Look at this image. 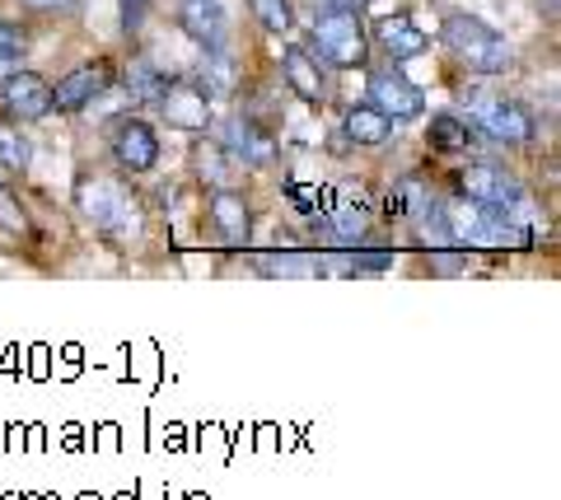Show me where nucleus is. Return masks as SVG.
<instances>
[{
  "label": "nucleus",
  "instance_id": "nucleus-26",
  "mask_svg": "<svg viewBox=\"0 0 561 500\" xmlns=\"http://www.w3.org/2000/svg\"><path fill=\"white\" fill-rule=\"evenodd\" d=\"M117 10H122V28L136 33L140 20H146V10H150V0H117Z\"/></svg>",
  "mask_w": 561,
  "mask_h": 500
},
{
  "label": "nucleus",
  "instance_id": "nucleus-25",
  "mask_svg": "<svg viewBox=\"0 0 561 500\" xmlns=\"http://www.w3.org/2000/svg\"><path fill=\"white\" fill-rule=\"evenodd\" d=\"M0 160H5L10 168H28V160H33V150H28V141L20 131H10V127H0Z\"/></svg>",
  "mask_w": 561,
  "mask_h": 500
},
{
  "label": "nucleus",
  "instance_id": "nucleus-16",
  "mask_svg": "<svg viewBox=\"0 0 561 500\" xmlns=\"http://www.w3.org/2000/svg\"><path fill=\"white\" fill-rule=\"evenodd\" d=\"M319 230V239L323 244H360L365 234H370V211L356 201V206H337L323 225H313Z\"/></svg>",
  "mask_w": 561,
  "mask_h": 500
},
{
  "label": "nucleus",
  "instance_id": "nucleus-13",
  "mask_svg": "<svg viewBox=\"0 0 561 500\" xmlns=\"http://www.w3.org/2000/svg\"><path fill=\"white\" fill-rule=\"evenodd\" d=\"M280 71H286L290 90L300 94L305 103H323V94H328V75L319 71V61H313V51H309V47L290 43L286 51H280Z\"/></svg>",
  "mask_w": 561,
  "mask_h": 500
},
{
  "label": "nucleus",
  "instance_id": "nucleus-10",
  "mask_svg": "<svg viewBox=\"0 0 561 500\" xmlns=\"http://www.w3.org/2000/svg\"><path fill=\"white\" fill-rule=\"evenodd\" d=\"M179 28L206 51H220L230 38V14L220 0H179Z\"/></svg>",
  "mask_w": 561,
  "mask_h": 500
},
{
  "label": "nucleus",
  "instance_id": "nucleus-14",
  "mask_svg": "<svg viewBox=\"0 0 561 500\" xmlns=\"http://www.w3.org/2000/svg\"><path fill=\"white\" fill-rule=\"evenodd\" d=\"M375 38H379V47L389 51L393 61H408V57H421L426 51V33H421L416 24H412V14H383V20L375 24Z\"/></svg>",
  "mask_w": 561,
  "mask_h": 500
},
{
  "label": "nucleus",
  "instance_id": "nucleus-18",
  "mask_svg": "<svg viewBox=\"0 0 561 500\" xmlns=\"http://www.w3.org/2000/svg\"><path fill=\"white\" fill-rule=\"evenodd\" d=\"M426 141L440 150V154H459L472 146V127L463 123V117H454V113H440V117H431V131H426Z\"/></svg>",
  "mask_w": 561,
  "mask_h": 500
},
{
  "label": "nucleus",
  "instance_id": "nucleus-19",
  "mask_svg": "<svg viewBox=\"0 0 561 500\" xmlns=\"http://www.w3.org/2000/svg\"><path fill=\"white\" fill-rule=\"evenodd\" d=\"M127 90H131V98H140V103H160V94L169 90V75H164L150 57H136L131 71H127Z\"/></svg>",
  "mask_w": 561,
  "mask_h": 500
},
{
  "label": "nucleus",
  "instance_id": "nucleus-5",
  "mask_svg": "<svg viewBox=\"0 0 561 500\" xmlns=\"http://www.w3.org/2000/svg\"><path fill=\"white\" fill-rule=\"evenodd\" d=\"M220 150L230 154L234 164H243V168H267V164L276 160L272 131H262L253 117H243V113H234L230 123L220 127Z\"/></svg>",
  "mask_w": 561,
  "mask_h": 500
},
{
  "label": "nucleus",
  "instance_id": "nucleus-6",
  "mask_svg": "<svg viewBox=\"0 0 561 500\" xmlns=\"http://www.w3.org/2000/svg\"><path fill=\"white\" fill-rule=\"evenodd\" d=\"M154 108H160L164 123L179 127V131H206V123H210V94L192 80H169V90L160 94Z\"/></svg>",
  "mask_w": 561,
  "mask_h": 500
},
{
  "label": "nucleus",
  "instance_id": "nucleus-12",
  "mask_svg": "<svg viewBox=\"0 0 561 500\" xmlns=\"http://www.w3.org/2000/svg\"><path fill=\"white\" fill-rule=\"evenodd\" d=\"M0 98H5L10 117H24V123H38V117L51 113V84L33 71H10L5 84H0Z\"/></svg>",
  "mask_w": 561,
  "mask_h": 500
},
{
  "label": "nucleus",
  "instance_id": "nucleus-2",
  "mask_svg": "<svg viewBox=\"0 0 561 500\" xmlns=\"http://www.w3.org/2000/svg\"><path fill=\"white\" fill-rule=\"evenodd\" d=\"M309 47L319 51V61L342 66V71H356L370 57V38H365L360 14H346V10H323L309 28Z\"/></svg>",
  "mask_w": 561,
  "mask_h": 500
},
{
  "label": "nucleus",
  "instance_id": "nucleus-7",
  "mask_svg": "<svg viewBox=\"0 0 561 500\" xmlns=\"http://www.w3.org/2000/svg\"><path fill=\"white\" fill-rule=\"evenodd\" d=\"M113 84V61H90L80 71H70L66 80H57L51 90V113H80Z\"/></svg>",
  "mask_w": 561,
  "mask_h": 500
},
{
  "label": "nucleus",
  "instance_id": "nucleus-15",
  "mask_svg": "<svg viewBox=\"0 0 561 500\" xmlns=\"http://www.w3.org/2000/svg\"><path fill=\"white\" fill-rule=\"evenodd\" d=\"M210 220H216V230L225 244H249V206H243V197H234L230 187H216V197H210Z\"/></svg>",
  "mask_w": 561,
  "mask_h": 500
},
{
  "label": "nucleus",
  "instance_id": "nucleus-21",
  "mask_svg": "<svg viewBox=\"0 0 561 500\" xmlns=\"http://www.w3.org/2000/svg\"><path fill=\"white\" fill-rule=\"evenodd\" d=\"M24 51H28L24 28H20V24H10V20H0V80H5L10 71H20Z\"/></svg>",
  "mask_w": 561,
  "mask_h": 500
},
{
  "label": "nucleus",
  "instance_id": "nucleus-20",
  "mask_svg": "<svg viewBox=\"0 0 561 500\" xmlns=\"http://www.w3.org/2000/svg\"><path fill=\"white\" fill-rule=\"evenodd\" d=\"M202 90L206 94H230L234 90V66H230V57H225V47L220 51H206V61H202Z\"/></svg>",
  "mask_w": 561,
  "mask_h": 500
},
{
  "label": "nucleus",
  "instance_id": "nucleus-27",
  "mask_svg": "<svg viewBox=\"0 0 561 500\" xmlns=\"http://www.w3.org/2000/svg\"><path fill=\"white\" fill-rule=\"evenodd\" d=\"M0 225H10V230H24V211L5 197V187H0Z\"/></svg>",
  "mask_w": 561,
  "mask_h": 500
},
{
  "label": "nucleus",
  "instance_id": "nucleus-8",
  "mask_svg": "<svg viewBox=\"0 0 561 500\" xmlns=\"http://www.w3.org/2000/svg\"><path fill=\"white\" fill-rule=\"evenodd\" d=\"M370 103L389 117V123H412L426 108V94L416 90L412 80H402L398 71H375L370 75Z\"/></svg>",
  "mask_w": 561,
  "mask_h": 500
},
{
  "label": "nucleus",
  "instance_id": "nucleus-29",
  "mask_svg": "<svg viewBox=\"0 0 561 500\" xmlns=\"http://www.w3.org/2000/svg\"><path fill=\"white\" fill-rule=\"evenodd\" d=\"M319 5H328V10H346V14H360L370 0H319Z\"/></svg>",
  "mask_w": 561,
  "mask_h": 500
},
{
  "label": "nucleus",
  "instance_id": "nucleus-28",
  "mask_svg": "<svg viewBox=\"0 0 561 500\" xmlns=\"http://www.w3.org/2000/svg\"><path fill=\"white\" fill-rule=\"evenodd\" d=\"M20 5H28V10H57V14H66V10H76V0H20Z\"/></svg>",
  "mask_w": 561,
  "mask_h": 500
},
{
  "label": "nucleus",
  "instance_id": "nucleus-24",
  "mask_svg": "<svg viewBox=\"0 0 561 500\" xmlns=\"http://www.w3.org/2000/svg\"><path fill=\"white\" fill-rule=\"evenodd\" d=\"M257 271H267V276H319L323 263L319 257H257Z\"/></svg>",
  "mask_w": 561,
  "mask_h": 500
},
{
  "label": "nucleus",
  "instance_id": "nucleus-4",
  "mask_svg": "<svg viewBox=\"0 0 561 500\" xmlns=\"http://www.w3.org/2000/svg\"><path fill=\"white\" fill-rule=\"evenodd\" d=\"M459 193L478 206H501V211H511V206L524 201V183L501 164H468L459 174Z\"/></svg>",
  "mask_w": 561,
  "mask_h": 500
},
{
  "label": "nucleus",
  "instance_id": "nucleus-3",
  "mask_svg": "<svg viewBox=\"0 0 561 500\" xmlns=\"http://www.w3.org/2000/svg\"><path fill=\"white\" fill-rule=\"evenodd\" d=\"M80 211L90 216L99 230H108V234H117V239H127V234L140 230V211H136V201L127 197V187L108 183V178L80 183Z\"/></svg>",
  "mask_w": 561,
  "mask_h": 500
},
{
  "label": "nucleus",
  "instance_id": "nucleus-23",
  "mask_svg": "<svg viewBox=\"0 0 561 500\" xmlns=\"http://www.w3.org/2000/svg\"><path fill=\"white\" fill-rule=\"evenodd\" d=\"M253 14H257V24L267 28V33H290L295 24V14H290V0H249Z\"/></svg>",
  "mask_w": 561,
  "mask_h": 500
},
{
  "label": "nucleus",
  "instance_id": "nucleus-9",
  "mask_svg": "<svg viewBox=\"0 0 561 500\" xmlns=\"http://www.w3.org/2000/svg\"><path fill=\"white\" fill-rule=\"evenodd\" d=\"M113 160L127 168V174H146L160 160V141H154V127L140 123V117H122L113 127Z\"/></svg>",
  "mask_w": 561,
  "mask_h": 500
},
{
  "label": "nucleus",
  "instance_id": "nucleus-1",
  "mask_svg": "<svg viewBox=\"0 0 561 500\" xmlns=\"http://www.w3.org/2000/svg\"><path fill=\"white\" fill-rule=\"evenodd\" d=\"M445 43L454 47V57H459L468 71H478V75L511 71V43H505L491 24L472 20V14H449L445 20Z\"/></svg>",
  "mask_w": 561,
  "mask_h": 500
},
{
  "label": "nucleus",
  "instance_id": "nucleus-22",
  "mask_svg": "<svg viewBox=\"0 0 561 500\" xmlns=\"http://www.w3.org/2000/svg\"><path fill=\"white\" fill-rule=\"evenodd\" d=\"M234 160L225 154L220 146H206L202 154H197V168H202V178H210V187H230V178H234V168H230Z\"/></svg>",
  "mask_w": 561,
  "mask_h": 500
},
{
  "label": "nucleus",
  "instance_id": "nucleus-11",
  "mask_svg": "<svg viewBox=\"0 0 561 500\" xmlns=\"http://www.w3.org/2000/svg\"><path fill=\"white\" fill-rule=\"evenodd\" d=\"M478 127L491 136V141H501V146H529L534 141V117L529 108H519V103L511 98H491L478 108Z\"/></svg>",
  "mask_w": 561,
  "mask_h": 500
},
{
  "label": "nucleus",
  "instance_id": "nucleus-17",
  "mask_svg": "<svg viewBox=\"0 0 561 500\" xmlns=\"http://www.w3.org/2000/svg\"><path fill=\"white\" fill-rule=\"evenodd\" d=\"M346 141H356V146H383L393 136V123L383 117L375 103H356V108H346Z\"/></svg>",
  "mask_w": 561,
  "mask_h": 500
}]
</instances>
